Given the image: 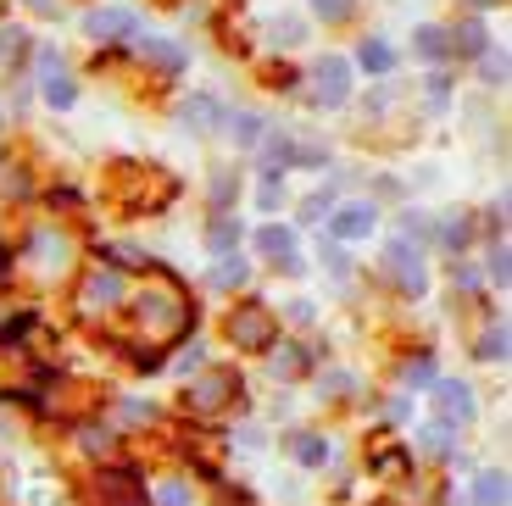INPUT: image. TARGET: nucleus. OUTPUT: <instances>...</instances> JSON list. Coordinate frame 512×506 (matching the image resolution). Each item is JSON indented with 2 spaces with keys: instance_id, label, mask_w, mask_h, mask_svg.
<instances>
[{
  "instance_id": "obj_20",
  "label": "nucleus",
  "mask_w": 512,
  "mask_h": 506,
  "mask_svg": "<svg viewBox=\"0 0 512 506\" xmlns=\"http://www.w3.org/2000/svg\"><path fill=\"white\" fill-rule=\"evenodd\" d=\"M295 456H301L307 468H318V462H329V445H323L318 434H295Z\"/></svg>"
},
{
  "instance_id": "obj_35",
  "label": "nucleus",
  "mask_w": 512,
  "mask_h": 506,
  "mask_svg": "<svg viewBox=\"0 0 512 506\" xmlns=\"http://www.w3.org/2000/svg\"><path fill=\"white\" fill-rule=\"evenodd\" d=\"M490 273H496V284H507V245H496V256H490Z\"/></svg>"
},
{
  "instance_id": "obj_7",
  "label": "nucleus",
  "mask_w": 512,
  "mask_h": 506,
  "mask_svg": "<svg viewBox=\"0 0 512 506\" xmlns=\"http://www.w3.org/2000/svg\"><path fill=\"white\" fill-rule=\"evenodd\" d=\"M112 301H123V273H112V267H101V273H90L78 284V306L84 312H106Z\"/></svg>"
},
{
  "instance_id": "obj_29",
  "label": "nucleus",
  "mask_w": 512,
  "mask_h": 506,
  "mask_svg": "<svg viewBox=\"0 0 512 506\" xmlns=\"http://www.w3.org/2000/svg\"><path fill=\"white\" fill-rule=\"evenodd\" d=\"M23 51H28V45H23V34H17V28H6V34H0V62H17Z\"/></svg>"
},
{
  "instance_id": "obj_26",
  "label": "nucleus",
  "mask_w": 512,
  "mask_h": 506,
  "mask_svg": "<svg viewBox=\"0 0 512 506\" xmlns=\"http://www.w3.org/2000/svg\"><path fill=\"white\" fill-rule=\"evenodd\" d=\"M457 51L479 56V51H485V28H479V23H468V28H462V34H457Z\"/></svg>"
},
{
  "instance_id": "obj_14",
  "label": "nucleus",
  "mask_w": 512,
  "mask_h": 506,
  "mask_svg": "<svg viewBox=\"0 0 512 506\" xmlns=\"http://www.w3.org/2000/svg\"><path fill=\"white\" fill-rule=\"evenodd\" d=\"M440 418L446 423H468L474 418V401H468V384H440Z\"/></svg>"
},
{
  "instance_id": "obj_13",
  "label": "nucleus",
  "mask_w": 512,
  "mask_h": 506,
  "mask_svg": "<svg viewBox=\"0 0 512 506\" xmlns=\"http://www.w3.org/2000/svg\"><path fill=\"white\" fill-rule=\"evenodd\" d=\"M329 228L340 240H362V234H373V206H340V212L329 217Z\"/></svg>"
},
{
  "instance_id": "obj_34",
  "label": "nucleus",
  "mask_w": 512,
  "mask_h": 506,
  "mask_svg": "<svg viewBox=\"0 0 512 506\" xmlns=\"http://www.w3.org/2000/svg\"><path fill=\"white\" fill-rule=\"evenodd\" d=\"M212 201H218V206L234 201V173H229V178H212Z\"/></svg>"
},
{
  "instance_id": "obj_6",
  "label": "nucleus",
  "mask_w": 512,
  "mask_h": 506,
  "mask_svg": "<svg viewBox=\"0 0 512 506\" xmlns=\"http://www.w3.org/2000/svg\"><path fill=\"white\" fill-rule=\"evenodd\" d=\"M90 501L95 506H145V490H140V479H134L128 468H106V473H95Z\"/></svg>"
},
{
  "instance_id": "obj_5",
  "label": "nucleus",
  "mask_w": 512,
  "mask_h": 506,
  "mask_svg": "<svg viewBox=\"0 0 512 506\" xmlns=\"http://www.w3.org/2000/svg\"><path fill=\"white\" fill-rule=\"evenodd\" d=\"M384 267H390V279H396L407 295H423V284H429V273H423V256H418V245H407V234H401V240H390Z\"/></svg>"
},
{
  "instance_id": "obj_36",
  "label": "nucleus",
  "mask_w": 512,
  "mask_h": 506,
  "mask_svg": "<svg viewBox=\"0 0 512 506\" xmlns=\"http://www.w3.org/2000/svg\"><path fill=\"white\" fill-rule=\"evenodd\" d=\"M162 506H190V495H184L179 484H167V490H162Z\"/></svg>"
},
{
  "instance_id": "obj_16",
  "label": "nucleus",
  "mask_w": 512,
  "mask_h": 506,
  "mask_svg": "<svg viewBox=\"0 0 512 506\" xmlns=\"http://www.w3.org/2000/svg\"><path fill=\"white\" fill-rule=\"evenodd\" d=\"M474 506H507V473H479L474 479Z\"/></svg>"
},
{
  "instance_id": "obj_27",
  "label": "nucleus",
  "mask_w": 512,
  "mask_h": 506,
  "mask_svg": "<svg viewBox=\"0 0 512 506\" xmlns=\"http://www.w3.org/2000/svg\"><path fill=\"white\" fill-rule=\"evenodd\" d=\"M435 379V356H412L407 362V384H429Z\"/></svg>"
},
{
  "instance_id": "obj_12",
  "label": "nucleus",
  "mask_w": 512,
  "mask_h": 506,
  "mask_svg": "<svg viewBox=\"0 0 512 506\" xmlns=\"http://www.w3.org/2000/svg\"><path fill=\"white\" fill-rule=\"evenodd\" d=\"M134 51H140L145 62H156L162 73H184V51H179V45H167V39L140 34V39H134Z\"/></svg>"
},
{
  "instance_id": "obj_38",
  "label": "nucleus",
  "mask_w": 512,
  "mask_h": 506,
  "mask_svg": "<svg viewBox=\"0 0 512 506\" xmlns=\"http://www.w3.org/2000/svg\"><path fill=\"white\" fill-rule=\"evenodd\" d=\"M485 73L501 84V78H507V62H501V56H485Z\"/></svg>"
},
{
  "instance_id": "obj_37",
  "label": "nucleus",
  "mask_w": 512,
  "mask_h": 506,
  "mask_svg": "<svg viewBox=\"0 0 512 506\" xmlns=\"http://www.w3.org/2000/svg\"><path fill=\"white\" fill-rule=\"evenodd\" d=\"M84 445H90V451H106V445H112V434L95 429V434H84Z\"/></svg>"
},
{
  "instance_id": "obj_18",
  "label": "nucleus",
  "mask_w": 512,
  "mask_h": 506,
  "mask_svg": "<svg viewBox=\"0 0 512 506\" xmlns=\"http://www.w3.org/2000/svg\"><path fill=\"white\" fill-rule=\"evenodd\" d=\"M362 67H368V73H390V67H396V51H390L384 39H368V45H362Z\"/></svg>"
},
{
  "instance_id": "obj_24",
  "label": "nucleus",
  "mask_w": 512,
  "mask_h": 506,
  "mask_svg": "<svg viewBox=\"0 0 512 506\" xmlns=\"http://www.w3.org/2000/svg\"><path fill=\"white\" fill-rule=\"evenodd\" d=\"M479 356H485V362H501V356H507V329H485V340H479Z\"/></svg>"
},
{
  "instance_id": "obj_33",
  "label": "nucleus",
  "mask_w": 512,
  "mask_h": 506,
  "mask_svg": "<svg viewBox=\"0 0 512 506\" xmlns=\"http://www.w3.org/2000/svg\"><path fill=\"white\" fill-rule=\"evenodd\" d=\"M346 12H351V0H318V17H329V23H340Z\"/></svg>"
},
{
  "instance_id": "obj_31",
  "label": "nucleus",
  "mask_w": 512,
  "mask_h": 506,
  "mask_svg": "<svg viewBox=\"0 0 512 506\" xmlns=\"http://www.w3.org/2000/svg\"><path fill=\"white\" fill-rule=\"evenodd\" d=\"M329 206H334L329 195H312V201L301 206V217H307V223H323V217H329Z\"/></svg>"
},
{
  "instance_id": "obj_3",
  "label": "nucleus",
  "mask_w": 512,
  "mask_h": 506,
  "mask_svg": "<svg viewBox=\"0 0 512 506\" xmlns=\"http://www.w3.org/2000/svg\"><path fill=\"white\" fill-rule=\"evenodd\" d=\"M279 323H273V306L251 301V306H234L229 312V345L234 351H268Z\"/></svg>"
},
{
  "instance_id": "obj_23",
  "label": "nucleus",
  "mask_w": 512,
  "mask_h": 506,
  "mask_svg": "<svg viewBox=\"0 0 512 506\" xmlns=\"http://www.w3.org/2000/svg\"><path fill=\"white\" fill-rule=\"evenodd\" d=\"M206 240H212V251H229V245L240 240V223H234V217H218V223H212V234H206Z\"/></svg>"
},
{
  "instance_id": "obj_25",
  "label": "nucleus",
  "mask_w": 512,
  "mask_h": 506,
  "mask_svg": "<svg viewBox=\"0 0 512 506\" xmlns=\"http://www.w3.org/2000/svg\"><path fill=\"white\" fill-rule=\"evenodd\" d=\"M212 284H218V290H234V284H245V262H223V267H212Z\"/></svg>"
},
{
  "instance_id": "obj_17",
  "label": "nucleus",
  "mask_w": 512,
  "mask_h": 506,
  "mask_svg": "<svg viewBox=\"0 0 512 506\" xmlns=\"http://www.w3.org/2000/svg\"><path fill=\"white\" fill-rule=\"evenodd\" d=\"M45 101H51L56 112H67V106L78 101V89H73V78H67V73H51V78H45Z\"/></svg>"
},
{
  "instance_id": "obj_28",
  "label": "nucleus",
  "mask_w": 512,
  "mask_h": 506,
  "mask_svg": "<svg viewBox=\"0 0 512 506\" xmlns=\"http://www.w3.org/2000/svg\"><path fill=\"white\" fill-rule=\"evenodd\" d=\"M440 240H446L451 251H457V245H468V223H462V217H446V223H440Z\"/></svg>"
},
{
  "instance_id": "obj_19",
  "label": "nucleus",
  "mask_w": 512,
  "mask_h": 506,
  "mask_svg": "<svg viewBox=\"0 0 512 506\" xmlns=\"http://www.w3.org/2000/svg\"><path fill=\"white\" fill-rule=\"evenodd\" d=\"M229 134H234V145H256V140H262V117L234 112V117H229Z\"/></svg>"
},
{
  "instance_id": "obj_22",
  "label": "nucleus",
  "mask_w": 512,
  "mask_h": 506,
  "mask_svg": "<svg viewBox=\"0 0 512 506\" xmlns=\"http://www.w3.org/2000/svg\"><path fill=\"white\" fill-rule=\"evenodd\" d=\"M290 162H295V145L284 140V134H273V140H268V178H273V173H284Z\"/></svg>"
},
{
  "instance_id": "obj_15",
  "label": "nucleus",
  "mask_w": 512,
  "mask_h": 506,
  "mask_svg": "<svg viewBox=\"0 0 512 506\" xmlns=\"http://www.w3.org/2000/svg\"><path fill=\"white\" fill-rule=\"evenodd\" d=\"M412 45H418V56H429V62H440V56L451 51V34H446V28H435V23H423L418 34H412Z\"/></svg>"
},
{
  "instance_id": "obj_1",
  "label": "nucleus",
  "mask_w": 512,
  "mask_h": 506,
  "mask_svg": "<svg viewBox=\"0 0 512 506\" xmlns=\"http://www.w3.org/2000/svg\"><path fill=\"white\" fill-rule=\"evenodd\" d=\"M190 295H184V284L173 279V273H162V267H151V279L140 284V301H134V329H140L145 345H173L184 340V329H190Z\"/></svg>"
},
{
  "instance_id": "obj_11",
  "label": "nucleus",
  "mask_w": 512,
  "mask_h": 506,
  "mask_svg": "<svg viewBox=\"0 0 512 506\" xmlns=\"http://www.w3.org/2000/svg\"><path fill=\"white\" fill-rule=\"evenodd\" d=\"M179 117H184V128L206 134V128H218V123H223V106L212 101V95H190V101L179 106Z\"/></svg>"
},
{
  "instance_id": "obj_8",
  "label": "nucleus",
  "mask_w": 512,
  "mask_h": 506,
  "mask_svg": "<svg viewBox=\"0 0 512 506\" xmlns=\"http://www.w3.org/2000/svg\"><path fill=\"white\" fill-rule=\"evenodd\" d=\"M256 251L262 256H273V262L284 267V273H295V267H301V251H295V234L284 223H268L262 228V234H256Z\"/></svg>"
},
{
  "instance_id": "obj_10",
  "label": "nucleus",
  "mask_w": 512,
  "mask_h": 506,
  "mask_svg": "<svg viewBox=\"0 0 512 506\" xmlns=\"http://www.w3.org/2000/svg\"><path fill=\"white\" fill-rule=\"evenodd\" d=\"M84 34L90 39H123V34H134V12H123V6H101V12L84 17Z\"/></svg>"
},
{
  "instance_id": "obj_4",
  "label": "nucleus",
  "mask_w": 512,
  "mask_h": 506,
  "mask_svg": "<svg viewBox=\"0 0 512 506\" xmlns=\"http://www.w3.org/2000/svg\"><path fill=\"white\" fill-rule=\"evenodd\" d=\"M234 395H240V379H234L229 367H206L201 379L184 390V406H190V412H201V418H212V412L234 406Z\"/></svg>"
},
{
  "instance_id": "obj_2",
  "label": "nucleus",
  "mask_w": 512,
  "mask_h": 506,
  "mask_svg": "<svg viewBox=\"0 0 512 506\" xmlns=\"http://www.w3.org/2000/svg\"><path fill=\"white\" fill-rule=\"evenodd\" d=\"M117 184H123V201L128 206H140V212H156V206H167L173 201V173H162V167H134V162H123L117 167Z\"/></svg>"
},
{
  "instance_id": "obj_21",
  "label": "nucleus",
  "mask_w": 512,
  "mask_h": 506,
  "mask_svg": "<svg viewBox=\"0 0 512 506\" xmlns=\"http://www.w3.org/2000/svg\"><path fill=\"white\" fill-rule=\"evenodd\" d=\"M273 373H279V379H295V373H307V351H301V345H284L279 362H273Z\"/></svg>"
},
{
  "instance_id": "obj_39",
  "label": "nucleus",
  "mask_w": 512,
  "mask_h": 506,
  "mask_svg": "<svg viewBox=\"0 0 512 506\" xmlns=\"http://www.w3.org/2000/svg\"><path fill=\"white\" fill-rule=\"evenodd\" d=\"M28 6H34V12H56V0H28Z\"/></svg>"
},
{
  "instance_id": "obj_9",
  "label": "nucleus",
  "mask_w": 512,
  "mask_h": 506,
  "mask_svg": "<svg viewBox=\"0 0 512 506\" xmlns=\"http://www.w3.org/2000/svg\"><path fill=\"white\" fill-rule=\"evenodd\" d=\"M351 95V67L340 62V56H323L318 62V101L323 106H340Z\"/></svg>"
},
{
  "instance_id": "obj_30",
  "label": "nucleus",
  "mask_w": 512,
  "mask_h": 506,
  "mask_svg": "<svg viewBox=\"0 0 512 506\" xmlns=\"http://www.w3.org/2000/svg\"><path fill=\"white\" fill-rule=\"evenodd\" d=\"M273 34H279V45H295V39H301V17H279Z\"/></svg>"
},
{
  "instance_id": "obj_32",
  "label": "nucleus",
  "mask_w": 512,
  "mask_h": 506,
  "mask_svg": "<svg viewBox=\"0 0 512 506\" xmlns=\"http://www.w3.org/2000/svg\"><path fill=\"white\" fill-rule=\"evenodd\" d=\"M423 440H429V451H451V429H446V423H435V429H423Z\"/></svg>"
}]
</instances>
